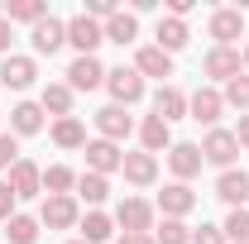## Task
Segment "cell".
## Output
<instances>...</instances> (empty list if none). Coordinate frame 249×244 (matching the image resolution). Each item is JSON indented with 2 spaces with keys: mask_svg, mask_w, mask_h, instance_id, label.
<instances>
[{
  "mask_svg": "<svg viewBox=\"0 0 249 244\" xmlns=\"http://www.w3.org/2000/svg\"><path fill=\"white\" fill-rule=\"evenodd\" d=\"M106 91H110V105H139L144 101V77L134 72V67H110L106 72Z\"/></svg>",
  "mask_w": 249,
  "mask_h": 244,
  "instance_id": "cell-1",
  "label": "cell"
},
{
  "mask_svg": "<svg viewBox=\"0 0 249 244\" xmlns=\"http://www.w3.org/2000/svg\"><path fill=\"white\" fill-rule=\"evenodd\" d=\"M67 43L77 48V58H96V48L106 43V29L96 24L91 15H72L67 19Z\"/></svg>",
  "mask_w": 249,
  "mask_h": 244,
  "instance_id": "cell-2",
  "label": "cell"
},
{
  "mask_svg": "<svg viewBox=\"0 0 249 244\" xmlns=\"http://www.w3.org/2000/svg\"><path fill=\"white\" fill-rule=\"evenodd\" d=\"M38 225H48V230H77V225H82V206H77V196H43Z\"/></svg>",
  "mask_w": 249,
  "mask_h": 244,
  "instance_id": "cell-3",
  "label": "cell"
},
{
  "mask_svg": "<svg viewBox=\"0 0 249 244\" xmlns=\"http://www.w3.org/2000/svg\"><path fill=\"white\" fill-rule=\"evenodd\" d=\"M115 225H120L124 235H154V206L139 201V196H124L120 206H115Z\"/></svg>",
  "mask_w": 249,
  "mask_h": 244,
  "instance_id": "cell-4",
  "label": "cell"
},
{
  "mask_svg": "<svg viewBox=\"0 0 249 244\" xmlns=\"http://www.w3.org/2000/svg\"><path fill=\"white\" fill-rule=\"evenodd\" d=\"M225 115V96L216 91V87H196V91L187 96V120L196 124H211L216 129V120Z\"/></svg>",
  "mask_w": 249,
  "mask_h": 244,
  "instance_id": "cell-5",
  "label": "cell"
},
{
  "mask_svg": "<svg viewBox=\"0 0 249 244\" xmlns=\"http://www.w3.org/2000/svg\"><path fill=\"white\" fill-rule=\"evenodd\" d=\"M34 82H38V62H34V58L10 53V58L0 62V87H10V91H29Z\"/></svg>",
  "mask_w": 249,
  "mask_h": 244,
  "instance_id": "cell-6",
  "label": "cell"
},
{
  "mask_svg": "<svg viewBox=\"0 0 249 244\" xmlns=\"http://www.w3.org/2000/svg\"><path fill=\"white\" fill-rule=\"evenodd\" d=\"M235 153H240L235 129H211V134L201 139V158H206V163H216V168H230V163H235Z\"/></svg>",
  "mask_w": 249,
  "mask_h": 244,
  "instance_id": "cell-7",
  "label": "cell"
},
{
  "mask_svg": "<svg viewBox=\"0 0 249 244\" xmlns=\"http://www.w3.org/2000/svg\"><path fill=\"white\" fill-rule=\"evenodd\" d=\"M120 163H124L120 144H110V139H87V173L110 177V173H120Z\"/></svg>",
  "mask_w": 249,
  "mask_h": 244,
  "instance_id": "cell-8",
  "label": "cell"
},
{
  "mask_svg": "<svg viewBox=\"0 0 249 244\" xmlns=\"http://www.w3.org/2000/svg\"><path fill=\"white\" fill-rule=\"evenodd\" d=\"M29 43H34V53H58L62 43H67V19H58V15H48V19H38L29 29Z\"/></svg>",
  "mask_w": 249,
  "mask_h": 244,
  "instance_id": "cell-9",
  "label": "cell"
},
{
  "mask_svg": "<svg viewBox=\"0 0 249 244\" xmlns=\"http://www.w3.org/2000/svg\"><path fill=\"white\" fill-rule=\"evenodd\" d=\"M5 182H10V192H15L19 201H29V196H38V192H43V168H38V163H29V158H19V163L10 168V177H5Z\"/></svg>",
  "mask_w": 249,
  "mask_h": 244,
  "instance_id": "cell-10",
  "label": "cell"
},
{
  "mask_svg": "<svg viewBox=\"0 0 249 244\" xmlns=\"http://www.w3.org/2000/svg\"><path fill=\"white\" fill-rule=\"evenodd\" d=\"M211 38H216V48H235L245 38V10H216L211 15Z\"/></svg>",
  "mask_w": 249,
  "mask_h": 244,
  "instance_id": "cell-11",
  "label": "cell"
},
{
  "mask_svg": "<svg viewBox=\"0 0 249 244\" xmlns=\"http://www.w3.org/2000/svg\"><path fill=\"white\" fill-rule=\"evenodd\" d=\"M201 144H173L168 149V168H173V182H192L201 173Z\"/></svg>",
  "mask_w": 249,
  "mask_h": 244,
  "instance_id": "cell-12",
  "label": "cell"
},
{
  "mask_svg": "<svg viewBox=\"0 0 249 244\" xmlns=\"http://www.w3.org/2000/svg\"><path fill=\"white\" fill-rule=\"evenodd\" d=\"M216 196L230 206V211H240V206L249 201V173L245 168H225V173L216 177Z\"/></svg>",
  "mask_w": 249,
  "mask_h": 244,
  "instance_id": "cell-13",
  "label": "cell"
},
{
  "mask_svg": "<svg viewBox=\"0 0 249 244\" xmlns=\"http://www.w3.org/2000/svg\"><path fill=\"white\" fill-rule=\"evenodd\" d=\"M67 87H72V91H96V87H106V67H101V58H72V67H67Z\"/></svg>",
  "mask_w": 249,
  "mask_h": 244,
  "instance_id": "cell-14",
  "label": "cell"
},
{
  "mask_svg": "<svg viewBox=\"0 0 249 244\" xmlns=\"http://www.w3.org/2000/svg\"><path fill=\"white\" fill-rule=\"evenodd\" d=\"M201 72H206V77H216V82H230V77H240V72H245V58H240V48H211L206 62H201Z\"/></svg>",
  "mask_w": 249,
  "mask_h": 244,
  "instance_id": "cell-15",
  "label": "cell"
},
{
  "mask_svg": "<svg viewBox=\"0 0 249 244\" xmlns=\"http://www.w3.org/2000/svg\"><path fill=\"white\" fill-rule=\"evenodd\" d=\"M192 206H196V192H192L187 182H168L163 192H158V211L168 215V220H182Z\"/></svg>",
  "mask_w": 249,
  "mask_h": 244,
  "instance_id": "cell-16",
  "label": "cell"
},
{
  "mask_svg": "<svg viewBox=\"0 0 249 244\" xmlns=\"http://www.w3.org/2000/svg\"><path fill=\"white\" fill-rule=\"evenodd\" d=\"M120 173H124V182L129 187H149V182H158V158L154 153H124V163H120Z\"/></svg>",
  "mask_w": 249,
  "mask_h": 244,
  "instance_id": "cell-17",
  "label": "cell"
},
{
  "mask_svg": "<svg viewBox=\"0 0 249 244\" xmlns=\"http://www.w3.org/2000/svg\"><path fill=\"white\" fill-rule=\"evenodd\" d=\"M134 72H139V77H158V82L168 87V77H173V58H168L158 43H149V48L134 53Z\"/></svg>",
  "mask_w": 249,
  "mask_h": 244,
  "instance_id": "cell-18",
  "label": "cell"
},
{
  "mask_svg": "<svg viewBox=\"0 0 249 244\" xmlns=\"http://www.w3.org/2000/svg\"><path fill=\"white\" fill-rule=\"evenodd\" d=\"M96 129H101V139L120 144V139H129V129H134V120L124 115V105H101V110H96Z\"/></svg>",
  "mask_w": 249,
  "mask_h": 244,
  "instance_id": "cell-19",
  "label": "cell"
},
{
  "mask_svg": "<svg viewBox=\"0 0 249 244\" xmlns=\"http://www.w3.org/2000/svg\"><path fill=\"white\" fill-rule=\"evenodd\" d=\"M139 144H144V153H168L173 149V124H163L158 115H144L139 120Z\"/></svg>",
  "mask_w": 249,
  "mask_h": 244,
  "instance_id": "cell-20",
  "label": "cell"
},
{
  "mask_svg": "<svg viewBox=\"0 0 249 244\" xmlns=\"http://www.w3.org/2000/svg\"><path fill=\"white\" fill-rule=\"evenodd\" d=\"M158 48H163V53H168V58H173V53H182L187 43H192V29H187V19H173V15H163V19H158Z\"/></svg>",
  "mask_w": 249,
  "mask_h": 244,
  "instance_id": "cell-21",
  "label": "cell"
},
{
  "mask_svg": "<svg viewBox=\"0 0 249 244\" xmlns=\"http://www.w3.org/2000/svg\"><path fill=\"white\" fill-rule=\"evenodd\" d=\"M38 129H43V105H38V101H19V105L10 110V134H15V139H29Z\"/></svg>",
  "mask_w": 249,
  "mask_h": 244,
  "instance_id": "cell-22",
  "label": "cell"
},
{
  "mask_svg": "<svg viewBox=\"0 0 249 244\" xmlns=\"http://www.w3.org/2000/svg\"><path fill=\"white\" fill-rule=\"evenodd\" d=\"M72 101H77V91H72L67 82H48L43 96H38L43 115H53V120H67V115H72Z\"/></svg>",
  "mask_w": 249,
  "mask_h": 244,
  "instance_id": "cell-23",
  "label": "cell"
},
{
  "mask_svg": "<svg viewBox=\"0 0 249 244\" xmlns=\"http://www.w3.org/2000/svg\"><path fill=\"white\" fill-rule=\"evenodd\" d=\"M101 29H106V43H120L124 48V43L139 38V15H134V10H120V15H110Z\"/></svg>",
  "mask_w": 249,
  "mask_h": 244,
  "instance_id": "cell-24",
  "label": "cell"
},
{
  "mask_svg": "<svg viewBox=\"0 0 249 244\" xmlns=\"http://www.w3.org/2000/svg\"><path fill=\"white\" fill-rule=\"evenodd\" d=\"M154 115L163 124L182 120V115H187V96L178 91V87H158V91H154Z\"/></svg>",
  "mask_w": 249,
  "mask_h": 244,
  "instance_id": "cell-25",
  "label": "cell"
},
{
  "mask_svg": "<svg viewBox=\"0 0 249 244\" xmlns=\"http://www.w3.org/2000/svg\"><path fill=\"white\" fill-rule=\"evenodd\" d=\"M82 240H87V244H106V240H115V215H106V211H87V215H82Z\"/></svg>",
  "mask_w": 249,
  "mask_h": 244,
  "instance_id": "cell-26",
  "label": "cell"
},
{
  "mask_svg": "<svg viewBox=\"0 0 249 244\" xmlns=\"http://www.w3.org/2000/svg\"><path fill=\"white\" fill-rule=\"evenodd\" d=\"M77 196H82L91 211H101V201L110 196V177H101V173H77Z\"/></svg>",
  "mask_w": 249,
  "mask_h": 244,
  "instance_id": "cell-27",
  "label": "cell"
},
{
  "mask_svg": "<svg viewBox=\"0 0 249 244\" xmlns=\"http://www.w3.org/2000/svg\"><path fill=\"white\" fill-rule=\"evenodd\" d=\"M53 144H58V149H87V124L77 120V115L53 120Z\"/></svg>",
  "mask_w": 249,
  "mask_h": 244,
  "instance_id": "cell-28",
  "label": "cell"
},
{
  "mask_svg": "<svg viewBox=\"0 0 249 244\" xmlns=\"http://www.w3.org/2000/svg\"><path fill=\"white\" fill-rule=\"evenodd\" d=\"M5 19H10V24H38V19H48V5H43V0H10V5H5Z\"/></svg>",
  "mask_w": 249,
  "mask_h": 244,
  "instance_id": "cell-29",
  "label": "cell"
},
{
  "mask_svg": "<svg viewBox=\"0 0 249 244\" xmlns=\"http://www.w3.org/2000/svg\"><path fill=\"white\" fill-rule=\"evenodd\" d=\"M5 235H10V244H34L38 240V215H10L5 220Z\"/></svg>",
  "mask_w": 249,
  "mask_h": 244,
  "instance_id": "cell-30",
  "label": "cell"
},
{
  "mask_svg": "<svg viewBox=\"0 0 249 244\" xmlns=\"http://www.w3.org/2000/svg\"><path fill=\"white\" fill-rule=\"evenodd\" d=\"M72 187H77V173L62 168V163H53V168L43 173V192H48V196H72Z\"/></svg>",
  "mask_w": 249,
  "mask_h": 244,
  "instance_id": "cell-31",
  "label": "cell"
},
{
  "mask_svg": "<svg viewBox=\"0 0 249 244\" xmlns=\"http://www.w3.org/2000/svg\"><path fill=\"white\" fill-rule=\"evenodd\" d=\"M220 96H225V105H230V110H240V115H249V72H240V77H230Z\"/></svg>",
  "mask_w": 249,
  "mask_h": 244,
  "instance_id": "cell-32",
  "label": "cell"
},
{
  "mask_svg": "<svg viewBox=\"0 0 249 244\" xmlns=\"http://www.w3.org/2000/svg\"><path fill=\"white\" fill-rule=\"evenodd\" d=\"M154 244H192V225L163 215V225H154Z\"/></svg>",
  "mask_w": 249,
  "mask_h": 244,
  "instance_id": "cell-33",
  "label": "cell"
},
{
  "mask_svg": "<svg viewBox=\"0 0 249 244\" xmlns=\"http://www.w3.org/2000/svg\"><path fill=\"white\" fill-rule=\"evenodd\" d=\"M220 235H225V244H249V206H240V211L225 215Z\"/></svg>",
  "mask_w": 249,
  "mask_h": 244,
  "instance_id": "cell-34",
  "label": "cell"
},
{
  "mask_svg": "<svg viewBox=\"0 0 249 244\" xmlns=\"http://www.w3.org/2000/svg\"><path fill=\"white\" fill-rule=\"evenodd\" d=\"M15 163H19V139H15V134H5V129H0V173H10V168H15Z\"/></svg>",
  "mask_w": 249,
  "mask_h": 244,
  "instance_id": "cell-35",
  "label": "cell"
},
{
  "mask_svg": "<svg viewBox=\"0 0 249 244\" xmlns=\"http://www.w3.org/2000/svg\"><path fill=\"white\" fill-rule=\"evenodd\" d=\"M82 15H91L96 24H106L110 15H120V5H115V0H87V10H82Z\"/></svg>",
  "mask_w": 249,
  "mask_h": 244,
  "instance_id": "cell-36",
  "label": "cell"
},
{
  "mask_svg": "<svg viewBox=\"0 0 249 244\" xmlns=\"http://www.w3.org/2000/svg\"><path fill=\"white\" fill-rule=\"evenodd\" d=\"M192 244H225V235H220V225H201V230H192Z\"/></svg>",
  "mask_w": 249,
  "mask_h": 244,
  "instance_id": "cell-37",
  "label": "cell"
},
{
  "mask_svg": "<svg viewBox=\"0 0 249 244\" xmlns=\"http://www.w3.org/2000/svg\"><path fill=\"white\" fill-rule=\"evenodd\" d=\"M15 206H19V196L10 192V182H0V220H10V215H15Z\"/></svg>",
  "mask_w": 249,
  "mask_h": 244,
  "instance_id": "cell-38",
  "label": "cell"
},
{
  "mask_svg": "<svg viewBox=\"0 0 249 244\" xmlns=\"http://www.w3.org/2000/svg\"><path fill=\"white\" fill-rule=\"evenodd\" d=\"M10 38H15V24L0 15V53H5V58H10Z\"/></svg>",
  "mask_w": 249,
  "mask_h": 244,
  "instance_id": "cell-39",
  "label": "cell"
},
{
  "mask_svg": "<svg viewBox=\"0 0 249 244\" xmlns=\"http://www.w3.org/2000/svg\"><path fill=\"white\" fill-rule=\"evenodd\" d=\"M235 139H240V149H249V115H240V124H235Z\"/></svg>",
  "mask_w": 249,
  "mask_h": 244,
  "instance_id": "cell-40",
  "label": "cell"
},
{
  "mask_svg": "<svg viewBox=\"0 0 249 244\" xmlns=\"http://www.w3.org/2000/svg\"><path fill=\"white\" fill-rule=\"evenodd\" d=\"M115 244H154V235H120Z\"/></svg>",
  "mask_w": 249,
  "mask_h": 244,
  "instance_id": "cell-41",
  "label": "cell"
},
{
  "mask_svg": "<svg viewBox=\"0 0 249 244\" xmlns=\"http://www.w3.org/2000/svg\"><path fill=\"white\" fill-rule=\"evenodd\" d=\"M240 58H245V67H249V43H245V53H240Z\"/></svg>",
  "mask_w": 249,
  "mask_h": 244,
  "instance_id": "cell-42",
  "label": "cell"
},
{
  "mask_svg": "<svg viewBox=\"0 0 249 244\" xmlns=\"http://www.w3.org/2000/svg\"><path fill=\"white\" fill-rule=\"evenodd\" d=\"M67 244H87V240H67Z\"/></svg>",
  "mask_w": 249,
  "mask_h": 244,
  "instance_id": "cell-43",
  "label": "cell"
},
{
  "mask_svg": "<svg viewBox=\"0 0 249 244\" xmlns=\"http://www.w3.org/2000/svg\"><path fill=\"white\" fill-rule=\"evenodd\" d=\"M0 120H5V115H0Z\"/></svg>",
  "mask_w": 249,
  "mask_h": 244,
  "instance_id": "cell-44",
  "label": "cell"
}]
</instances>
